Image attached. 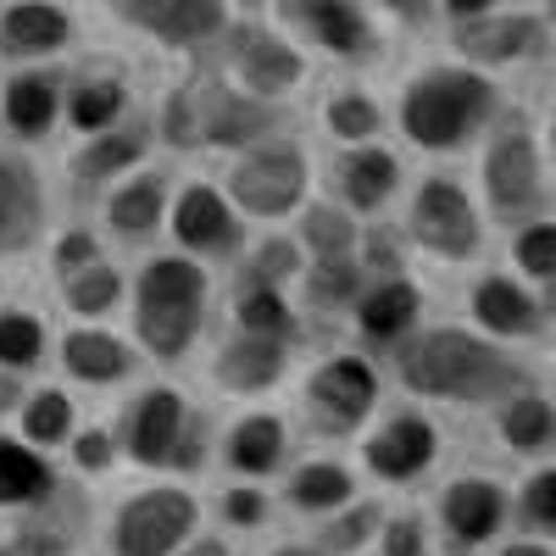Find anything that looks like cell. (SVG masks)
<instances>
[{"label": "cell", "mask_w": 556, "mask_h": 556, "mask_svg": "<svg viewBox=\"0 0 556 556\" xmlns=\"http://www.w3.org/2000/svg\"><path fill=\"white\" fill-rule=\"evenodd\" d=\"M273 128V112L256 96H240L223 73H195L178 84L162 112V134L173 146H256Z\"/></svg>", "instance_id": "obj_1"}, {"label": "cell", "mask_w": 556, "mask_h": 556, "mask_svg": "<svg viewBox=\"0 0 556 556\" xmlns=\"http://www.w3.org/2000/svg\"><path fill=\"white\" fill-rule=\"evenodd\" d=\"M495 106V89L473 67H429L401 96V128L429 151L462 146Z\"/></svg>", "instance_id": "obj_2"}, {"label": "cell", "mask_w": 556, "mask_h": 556, "mask_svg": "<svg viewBox=\"0 0 556 556\" xmlns=\"http://www.w3.org/2000/svg\"><path fill=\"white\" fill-rule=\"evenodd\" d=\"M406 379L429 395H451V401H490L501 390L518 384V367L506 362L501 351L456 334V329H440L429 334L406 356Z\"/></svg>", "instance_id": "obj_3"}, {"label": "cell", "mask_w": 556, "mask_h": 556, "mask_svg": "<svg viewBox=\"0 0 556 556\" xmlns=\"http://www.w3.org/2000/svg\"><path fill=\"white\" fill-rule=\"evenodd\" d=\"M201 306H206V278L195 262L162 256L139 278V306H134V329L156 356H178L201 329Z\"/></svg>", "instance_id": "obj_4"}, {"label": "cell", "mask_w": 556, "mask_h": 556, "mask_svg": "<svg viewBox=\"0 0 556 556\" xmlns=\"http://www.w3.org/2000/svg\"><path fill=\"white\" fill-rule=\"evenodd\" d=\"M195 529V501L184 490H146L117 506L112 518V551L117 556H167Z\"/></svg>", "instance_id": "obj_5"}, {"label": "cell", "mask_w": 556, "mask_h": 556, "mask_svg": "<svg viewBox=\"0 0 556 556\" xmlns=\"http://www.w3.org/2000/svg\"><path fill=\"white\" fill-rule=\"evenodd\" d=\"M278 23L329 56L374 51V23H367L362 0H278Z\"/></svg>", "instance_id": "obj_6"}, {"label": "cell", "mask_w": 556, "mask_h": 556, "mask_svg": "<svg viewBox=\"0 0 556 556\" xmlns=\"http://www.w3.org/2000/svg\"><path fill=\"white\" fill-rule=\"evenodd\" d=\"M306 190V162L295 146H262L235 167V201L256 217H285Z\"/></svg>", "instance_id": "obj_7"}, {"label": "cell", "mask_w": 556, "mask_h": 556, "mask_svg": "<svg viewBox=\"0 0 556 556\" xmlns=\"http://www.w3.org/2000/svg\"><path fill=\"white\" fill-rule=\"evenodd\" d=\"M228 56H235V73L245 78V89L262 101V96H285V89L301 84V56L290 51V39H278L273 28H256V23H240L228 34Z\"/></svg>", "instance_id": "obj_8"}, {"label": "cell", "mask_w": 556, "mask_h": 556, "mask_svg": "<svg viewBox=\"0 0 556 556\" xmlns=\"http://www.w3.org/2000/svg\"><path fill=\"white\" fill-rule=\"evenodd\" d=\"M73 45V17L56 0H12L0 12V56L12 62H45Z\"/></svg>", "instance_id": "obj_9"}, {"label": "cell", "mask_w": 556, "mask_h": 556, "mask_svg": "<svg viewBox=\"0 0 556 556\" xmlns=\"http://www.w3.org/2000/svg\"><path fill=\"white\" fill-rule=\"evenodd\" d=\"M45 223V190L39 173L23 156H0V256H17L34 245Z\"/></svg>", "instance_id": "obj_10"}, {"label": "cell", "mask_w": 556, "mask_h": 556, "mask_svg": "<svg viewBox=\"0 0 556 556\" xmlns=\"http://www.w3.org/2000/svg\"><path fill=\"white\" fill-rule=\"evenodd\" d=\"M545 45V28L540 17H473V23H462L456 28V51L479 62V67H501V62H518V56H534Z\"/></svg>", "instance_id": "obj_11"}, {"label": "cell", "mask_w": 556, "mask_h": 556, "mask_svg": "<svg viewBox=\"0 0 556 556\" xmlns=\"http://www.w3.org/2000/svg\"><path fill=\"white\" fill-rule=\"evenodd\" d=\"M412 223H417V235H424L434 251H445V256H468L473 240H479V217H473L468 195H462L456 184H424Z\"/></svg>", "instance_id": "obj_12"}, {"label": "cell", "mask_w": 556, "mask_h": 556, "mask_svg": "<svg viewBox=\"0 0 556 556\" xmlns=\"http://www.w3.org/2000/svg\"><path fill=\"white\" fill-rule=\"evenodd\" d=\"M0 117L17 139H45L62 117V78L51 67H23L0 96Z\"/></svg>", "instance_id": "obj_13"}, {"label": "cell", "mask_w": 556, "mask_h": 556, "mask_svg": "<svg viewBox=\"0 0 556 556\" xmlns=\"http://www.w3.org/2000/svg\"><path fill=\"white\" fill-rule=\"evenodd\" d=\"M178 434H184V401L173 390H151L128 412L123 445L134 462H167V456H178Z\"/></svg>", "instance_id": "obj_14"}, {"label": "cell", "mask_w": 556, "mask_h": 556, "mask_svg": "<svg viewBox=\"0 0 556 556\" xmlns=\"http://www.w3.org/2000/svg\"><path fill=\"white\" fill-rule=\"evenodd\" d=\"M484 184H490V201L506 206V212L540 201V156H534V146H529V134L495 139V151H490V162H484Z\"/></svg>", "instance_id": "obj_15"}, {"label": "cell", "mask_w": 556, "mask_h": 556, "mask_svg": "<svg viewBox=\"0 0 556 556\" xmlns=\"http://www.w3.org/2000/svg\"><path fill=\"white\" fill-rule=\"evenodd\" d=\"M312 401L323 406V417H329L323 429H351L356 417L374 406V374H367L356 356H340L312 379Z\"/></svg>", "instance_id": "obj_16"}, {"label": "cell", "mask_w": 556, "mask_h": 556, "mask_svg": "<svg viewBox=\"0 0 556 556\" xmlns=\"http://www.w3.org/2000/svg\"><path fill=\"white\" fill-rule=\"evenodd\" d=\"M173 235L184 245H195V251H228V245L240 240V228H235V217H228V206H223L217 190L190 184V190L178 195V206H173Z\"/></svg>", "instance_id": "obj_17"}, {"label": "cell", "mask_w": 556, "mask_h": 556, "mask_svg": "<svg viewBox=\"0 0 556 556\" xmlns=\"http://www.w3.org/2000/svg\"><path fill=\"white\" fill-rule=\"evenodd\" d=\"M123 106H128V89H123L117 73H78V78L67 84V96H62V117H67L78 134H106V128H117Z\"/></svg>", "instance_id": "obj_18"}, {"label": "cell", "mask_w": 556, "mask_h": 556, "mask_svg": "<svg viewBox=\"0 0 556 556\" xmlns=\"http://www.w3.org/2000/svg\"><path fill=\"white\" fill-rule=\"evenodd\" d=\"M146 34L162 39L167 51H195L212 34H223V0H167L146 23Z\"/></svg>", "instance_id": "obj_19"}, {"label": "cell", "mask_w": 556, "mask_h": 556, "mask_svg": "<svg viewBox=\"0 0 556 556\" xmlns=\"http://www.w3.org/2000/svg\"><path fill=\"white\" fill-rule=\"evenodd\" d=\"M62 362H67V374L84 379V384H112V379L128 374V351L106 329H73L67 345H62Z\"/></svg>", "instance_id": "obj_20"}, {"label": "cell", "mask_w": 556, "mask_h": 556, "mask_svg": "<svg viewBox=\"0 0 556 556\" xmlns=\"http://www.w3.org/2000/svg\"><path fill=\"white\" fill-rule=\"evenodd\" d=\"M45 495H51V468H45V456L23 440L0 434V506H34Z\"/></svg>", "instance_id": "obj_21"}, {"label": "cell", "mask_w": 556, "mask_h": 556, "mask_svg": "<svg viewBox=\"0 0 556 556\" xmlns=\"http://www.w3.org/2000/svg\"><path fill=\"white\" fill-rule=\"evenodd\" d=\"M278 367H285V345L267 340V334H240L235 345L223 351L217 362V379L228 390H256V384H273Z\"/></svg>", "instance_id": "obj_22"}, {"label": "cell", "mask_w": 556, "mask_h": 556, "mask_svg": "<svg viewBox=\"0 0 556 556\" xmlns=\"http://www.w3.org/2000/svg\"><path fill=\"white\" fill-rule=\"evenodd\" d=\"M429 451H434L429 424H417V417H401V424H390L374 445H367V462H374L384 479H406V473H417V468L429 462Z\"/></svg>", "instance_id": "obj_23"}, {"label": "cell", "mask_w": 556, "mask_h": 556, "mask_svg": "<svg viewBox=\"0 0 556 556\" xmlns=\"http://www.w3.org/2000/svg\"><path fill=\"white\" fill-rule=\"evenodd\" d=\"M445 523H451L462 540H484V534L501 523V490H495V484H479V479L456 484V490L445 495Z\"/></svg>", "instance_id": "obj_24"}, {"label": "cell", "mask_w": 556, "mask_h": 556, "mask_svg": "<svg viewBox=\"0 0 556 556\" xmlns=\"http://www.w3.org/2000/svg\"><path fill=\"white\" fill-rule=\"evenodd\" d=\"M139 128H106V134H89V146L73 156V178H112L123 167L139 162Z\"/></svg>", "instance_id": "obj_25"}, {"label": "cell", "mask_w": 556, "mask_h": 556, "mask_svg": "<svg viewBox=\"0 0 556 556\" xmlns=\"http://www.w3.org/2000/svg\"><path fill=\"white\" fill-rule=\"evenodd\" d=\"M106 223L117 228V235H151V228L162 223V178H134L123 184V190L106 201Z\"/></svg>", "instance_id": "obj_26"}, {"label": "cell", "mask_w": 556, "mask_h": 556, "mask_svg": "<svg viewBox=\"0 0 556 556\" xmlns=\"http://www.w3.org/2000/svg\"><path fill=\"white\" fill-rule=\"evenodd\" d=\"M395 184V162L390 151H356L340 162V190L356 201V206H379Z\"/></svg>", "instance_id": "obj_27"}, {"label": "cell", "mask_w": 556, "mask_h": 556, "mask_svg": "<svg viewBox=\"0 0 556 556\" xmlns=\"http://www.w3.org/2000/svg\"><path fill=\"white\" fill-rule=\"evenodd\" d=\"M117 290H123V278L106 267V262H89V267H78V273H67V306L78 312V317H101L112 301H117Z\"/></svg>", "instance_id": "obj_28"}, {"label": "cell", "mask_w": 556, "mask_h": 556, "mask_svg": "<svg viewBox=\"0 0 556 556\" xmlns=\"http://www.w3.org/2000/svg\"><path fill=\"white\" fill-rule=\"evenodd\" d=\"M412 317H417V290H412V285H384V290L367 295V306H362L367 334H379V340L401 334Z\"/></svg>", "instance_id": "obj_29"}, {"label": "cell", "mask_w": 556, "mask_h": 556, "mask_svg": "<svg viewBox=\"0 0 556 556\" xmlns=\"http://www.w3.org/2000/svg\"><path fill=\"white\" fill-rule=\"evenodd\" d=\"M67 424H73V406H67L62 390H39L34 401H23V434L34 445H62Z\"/></svg>", "instance_id": "obj_30"}, {"label": "cell", "mask_w": 556, "mask_h": 556, "mask_svg": "<svg viewBox=\"0 0 556 556\" xmlns=\"http://www.w3.org/2000/svg\"><path fill=\"white\" fill-rule=\"evenodd\" d=\"M45 356V329L28 312H0V367H34Z\"/></svg>", "instance_id": "obj_31"}, {"label": "cell", "mask_w": 556, "mask_h": 556, "mask_svg": "<svg viewBox=\"0 0 556 556\" xmlns=\"http://www.w3.org/2000/svg\"><path fill=\"white\" fill-rule=\"evenodd\" d=\"M278 445H285V434H278V417H245L240 434H235V468H245V473L273 468Z\"/></svg>", "instance_id": "obj_32"}, {"label": "cell", "mask_w": 556, "mask_h": 556, "mask_svg": "<svg viewBox=\"0 0 556 556\" xmlns=\"http://www.w3.org/2000/svg\"><path fill=\"white\" fill-rule=\"evenodd\" d=\"M473 306H479V317L490 323V329H501V334H513V329H523V323H529L523 290H513L506 278H490V285H479Z\"/></svg>", "instance_id": "obj_33"}, {"label": "cell", "mask_w": 556, "mask_h": 556, "mask_svg": "<svg viewBox=\"0 0 556 556\" xmlns=\"http://www.w3.org/2000/svg\"><path fill=\"white\" fill-rule=\"evenodd\" d=\"M240 323H245V334H267V340H278L290 329V312H285V301H278L262 278H251L245 285V295H240Z\"/></svg>", "instance_id": "obj_34"}, {"label": "cell", "mask_w": 556, "mask_h": 556, "mask_svg": "<svg viewBox=\"0 0 556 556\" xmlns=\"http://www.w3.org/2000/svg\"><path fill=\"white\" fill-rule=\"evenodd\" d=\"M379 123H384L379 106L367 101V96H356V89L329 101V128H334L340 139H367V134H379Z\"/></svg>", "instance_id": "obj_35"}, {"label": "cell", "mask_w": 556, "mask_h": 556, "mask_svg": "<svg viewBox=\"0 0 556 556\" xmlns=\"http://www.w3.org/2000/svg\"><path fill=\"white\" fill-rule=\"evenodd\" d=\"M345 473L340 468H329V462H317V468H301V479H295V501L301 506H334V501H345Z\"/></svg>", "instance_id": "obj_36"}, {"label": "cell", "mask_w": 556, "mask_h": 556, "mask_svg": "<svg viewBox=\"0 0 556 556\" xmlns=\"http://www.w3.org/2000/svg\"><path fill=\"white\" fill-rule=\"evenodd\" d=\"M551 434V406L545 401H518L506 412V440L513 445H540Z\"/></svg>", "instance_id": "obj_37"}, {"label": "cell", "mask_w": 556, "mask_h": 556, "mask_svg": "<svg viewBox=\"0 0 556 556\" xmlns=\"http://www.w3.org/2000/svg\"><path fill=\"white\" fill-rule=\"evenodd\" d=\"M306 240L323 251V256H345V245H351V223H345V212H312L306 217Z\"/></svg>", "instance_id": "obj_38"}, {"label": "cell", "mask_w": 556, "mask_h": 556, "mask_svg": "<svg viewBox=\"0 0 556 556\" xmlns=\"http://www.w3.org/2000/svg\"><path fill=\"white\" fill-rule=\"evenodd\" d=\"M518 262H523L529 273H556V228H551V223L529 228V235L518 240Z\"/></svg>", "instance_id": "obj_39"}, {"label": "cell", "mask_w": 556, "mask_h": 556, "mask_svg": "<svg viewBox=\"0 0 556 556\" xmlns=\"http://www.w3.org/2000/svg\"><path fill=\"white\" fill-rule=\"evenodd\" d=\"M523 513H529V523L556 529V473H540V479L529 484V495H523Z\"/></svg>", "instance_id": "obj_40"}, {"label": "cell", "mask_w": 556, "mask_h": 556, "mask_svg": "<svg viewBox=\"0 0 556 556\" xmlns=\"http://www.w3.org/2000/svg\"><path fill=\"white\" fill-rule=\"evenodd\" d=\"M73 462L84 473H101L106 462H112V434L106 429H84L78 440H73Z\"/></svg>", "instance_id": "obj_41"}, {"label": "cell", "mask_w": 556, "mask_h": 556, "mask_svg": "<svg viewBox=\"0 0 556 556\" xmlns=\"http://www.w3.org/2000/svg\"><path fill=\"white\" fill-rule=\"evenodd\" d=\"M89 262H101V256H96V240H89L84 228H73V235L56 240V267H62V273H78V267H89Z\"/></svg>", "instance_id": "obj_42"}, {"label": "cell", "mask_w": 556, "mask_h": 556, "mask_svg": "<svg viewBox=\"0 0 556 556\" xmlns=\"http://www.w3.org/2000/svg\"><path fill=\"white\" fill-rule=\"evenodd\" d=\"M312 285H317V301H340V295L351 290V267L334 256V262H323V267H317Z\"/></svg>", "instance_id": "obj_43"}, {"label": "cell", "mask_w": 556, "mask_h": 556, "mask_svg": "<svg viewBox=\"0 0 556 556\" xmlns=\"http://www.w3.org/2000/svg\"><path fill=\"white\" fill-rule=\"evenodd\" d=\"M101 7H106V12H117L123 23H134V28H146V23L167 7V0H101Z\"/></svg>", "instance_id": "obj_44"}, {"label": "cell", "mask_w": 556, "mask_h": 556, "mask_svg": "<svg viewBox=\"0 0 556 556\" xmlns=\"http://www.w3.org/2000/svg\"><path fill=\"white\" fill-rule=\"evenodd\" d=\"M367 529H374V506H362V513H351L345 523H334V529H329V545L351 551V545H356V540H362Z\"/></svg>", "instance_id": "obj_45"}, {"label": "cell", "mask_w": 556, "mask_h": 556, "mask_svg": "<svg viewBox=\"0 0 556 556\" xmlns=\"http://www.w3.org/2000/svg\"><path fill=\"white\" fill-rule=\"evenodd\" d=\"M417 545H424V534H417L412 518L390 523V534H384V551H390V556H417Z\"/></svg>", "instance_id": "obj_46"}, {"label": "cell", "mask_w": 556, "mask_h": 556, "mask_svg": "<svg viewBox=\"0 0 556 556\" xmlns=\"http://www.w3.org/2000/svg\"><path fill=\"white\" fill-rule=\"evenodd\" d=\"M228 518H235V523H256V518H262V495L235 490V495H228Z\"/></svg>", "instance_id": "obj_47"}, {"label": "cell", "mask_w": 556, "mask_h": 556, "mask_svg": "<svg viewBox=\"0 0 556 556\" xmlns=\"http://www.w3.org/2000/svg\"><path fill=\"white\" fill-rule=\"evenodd\" d=\"M379 7H384V12H395V17H406V23H417V17H424V12L434 7V0H379Z\"/></svg>", "instance_id": "obj_48"}, {"label": "cell", "mask_w": 556, "mask_h": 556, "mask_svg": "<svg viewBox=\"0 0 556 556\" xmlns=\"http://www.w3.org/2000/svg\"><path fill=\"white\" fill-rule=\"evenodd\" d=\"M490 7H495V0H445V12H451V17H468V23L484 17Z\"/></svg>", "instance_id": "obj_49"}, {"label": "cell", "mask_w": 556, "mask_h": 556, "mask_svg": "<svg viewBox=\"0 0 556 556\" xmlns=\"http://www.w3.org/2000/svg\"><path fill=\"white\" fill-rule=\"evenodd\" d=\"M262 267H267V273H285V267H290V251H285V240H278V245L267 251V262H262Z\"/></svg>", "instance_id": "obj_50"}, {"label": "cell", "mask_w": 556, "mask_h": 556, "mask_svg": "<svg viewBox=\"0 0 556 556\" xmlns=\"http://www.w3.org/2000/svg\"><path fill=\"white\" fill-rule=\"evenodd\" d=\"M0 556H45L39 545H0Z\"/></svg>", "instance_id": "obj_51"}, {"label": "cell", "mask_w": 556, "mask_h": 556, "mask_svg": "<svg viewBox=\"0 0 556 556\" xmlns=\"http://www.w3.org/2000/svg\"><path fill=\"white\" fill-rule=\"evenodd\" d=\"M12 401H17V384H12V379H0V412H7Z\"/></svg>", "instance_id": "obj_52"}, {"label": "cell", "mask_w": 556, "mask_h": 556, "mask_svg": "<svg viewBox=\"0 0 556 556\" xmlns=\"http://www.w3.org/2000/svg\"><path fill=\"white\" fill-rule=\"evenodd\" d=\"M190 556H228V551H223V545H212V540H206V545H195V551H190Z\"/></svg>", "instance_id": "obj_53"}, {"label": "cell", "mask_w": 556, "mask_h": 556, "mask_svg": "<svg viewBox=\"0 0 556 556\" xmlns=\"http://www.w3.org/2000/svg\"><path fill=\"white\" fill-rule=\"evenodd\" d=\"M506 556H545V551H534V545H513V551H506Z\"/></svg>", "instance_id": "obj_54"}, {"label": "cell", "mask_w": 556, "mask_h": 556, "mask_svg": "<svg viewBox=\"0 0 556 556\" xmlns=\"http://www.w3.org/2000/svg\"><path fill=\"white\" fill-rule=\"evenodd\" d=\"M551 151H556V117H551Z\"/></svg>", "instance_id": "obj_55"}, {"label": "cell", "mask_w": 556, "mask_h": 556, "mask_svg": "<svg viewBox=\"0 0 556 556\" xmlns=\"http://www.w3.org/2000/svg\"><path fill=\"white\" fill-rule=\"evenodd\" d=\"M278 556H301V551H278Z\"/></svg>", "instance_id": "obj_56"}, {"label": "cell", "mask_w": 556, "mask_h": 556, "mask_svg": "<svg viewBox=\"0 0 556 556\" xmlns=\"http://www.w3.org/2000/svg\"><path fill=\"white\" fill-rule=\"evenodd\" d=\"M551 12H556V0H551Z\"/></svg>", "instance_id": "obj_57"}]
</instances>
